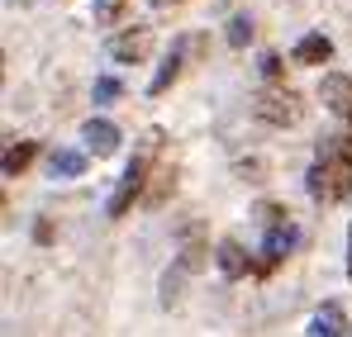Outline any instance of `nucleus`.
<instances>
[{
  "label": "nucleus",
  "mask_w": 352,
  "mask_h": 337,
  "mask_svg": "<svg viewBox=\"0 0 352 337\" xmlns=\"http://www.w3.org/2000/svg\"><path fill=\"white\" fill-rule=\"evenodd\" d=\"M157 148H162V133L157 128H148L143 133V143H138V152H133V162L124 167V176H119V190L110 195V219H119V214H129V205L148 190V171H153V157H157Z\"/></svg>",
  "instance_id": "nucleus-1"
},
{
  "label": "nucleus",
  "mask_w": 352,
  "mask_h": 337,
  "mask_svg": "<svg viewBox=\"0 0 352 337\" xmlns=\"http://www.w3.org/2000/svg\"><path fill=\"white\" fill-rule=\"evenodd\" d=\"M319 167L329 171L333 200H348L352 195V128H343L338 138H329V143L319 148Z\"/></svg>",
  "instance_id": "nucleus-2"
},
{
  "label": "nucleus",
  "mask_w": 352,
  "mask_h": 337,
  "mask_svg": "<svg viewBox=\"0 0 352 337\" xmlns=\"http://www.w3.org/2000/svg\"><path fill=\"white\" fill-rule=\"evenodd\" d=\"M252 114H257V119H267V124H276V128H286V124H295L305 110H300V95H295V91L267 86V91L252 100Z\"/></svg>",
  "instance_id": "nucleus-3"
},
{
  "label": "nucleus",
  "mask_w": 352,
  "mask_h": 337,
  "mask_svg": "<svg viewBox=\"0 0 352 337\" xmlns=\"http://www.w3.org/2000/svg\"><path fill=\"white\" fill-rule=\"evenodd\" d=\"M148 53H153V29H143V24L124 29V34L115 38V57L119 62H143Z\"/></svg>",
  "instance_id": "nucleus-4"
},
{
  "label": "nucleus",
  "mask_w": 352,
  "mask_h": 337,
  "mask_svg": "<svg viewBox=\"0 0 352 337\" xmlns=\"http://www.w3.org/2000/svg\"><path fill=\"white\" fill-rule=\"evenodd\" d=\"M324 105L343 119V128H352V81L348 76H324Z\"/></svg>",
  "instance_id": "nucleus-5"
},
{
  "label": "nucleus",
  "mask_w": 352,
  "mask_h": 337,
  "mask_svg": "<svg viewBox=\"0 0 352 337\" xmlns=\"http://www.w3.org/2000/svg\"><path fill=\"white\" fill-rule=\"evenodd\" d=\"M295 242V228L286 224V219H276V224H267V247H262V271H272L286 252H291Z\"/></svg>",
  "instance_id": "nucleus-6"
},
{
  "label": "nucleus",
  "mask_w": 352,
  "mask_h": 337,
  "mask_svg": "<svg viewBox=\"0 0 352 337\" xmlns=\"http://www.w3.org/2000/svg\"><path fill=\"white\" fill-rule=\"evenodd\" d=\"M81 138H86V148H91V152H100V157H110V152L119 148V128L110 124V119H86Z\"/></svg>",
  "instance_id": "nucleus-7"
},
{
  "label": "nucleus",
  "mask_w": 352,
  "mask_h": 337,
  "mask_svg": "<svg viewBox=\"0 0 352 337\" xmlns=\"http://www.w3.org/2000/svg\"><path fill=\"white\" fill-rule=\"evenodd\" d=\"M333 57V43L324 38V34H305L300 43H295V62H305V67H319V62H329Z\"/></svg>",
  "instance_id": "nucleus-8"
},
{
  "label": "nucleus",
  "mask_w": 352,
  "mask_h": 337,
  "mask_svg": "<svg viewBox=\"0 0 352 337\" xmlns=\"http://www.w3.org/2000/svg\"><path fill=\"white\" fill-rule=\"evenodd\" d=\"M343 333V309H319L314 318H309V328H305V337H338Z\"/></svg>",
  "instance_id": "nucleus-9"
},
{
  "label": "nucleus",
  "mask_w": 352,
  "mask_h": 337,
  "mask_svg": "<svg viewBox=\"0 0 352 337\" xmlns=\"http://www.w3.org/2000/svg\"><path fill=\"white\" fill-rule=\"evenodd\" d=\"M219 271H224L229 281L248 276V257H243V247H238L234 237H224V242H219Z\"/></svg>",
  "instance_id": "nucleus-10"
},
{
  "label": "nucleus",
  "mask_w": 352,
  "mask_h": 337,
  "mask_svg": "<svg viewBox=\"0 0 352 337\" xmlns=\"http://www.w3.org/2000/svg\"><path fill=\"white\" fill-rule=\"evenodd\" d=\"M48 171L72 181V176H81V171H86V152H76V148H58V152H53V162H48Z\"/></svg>",
  "instance_id": "nucleus-11"
},
{
  "label": "nucleus",
  "mask_w": 352,
  "mask_h": 337,
  "mask_svg": "<svg viewBox=\"0 0 352 337\" xmlns=\"http://www.w3.org/2000/svg\"><path fill=\"white\" fill-rule=\"evenodd\" d=\"M29 162H34V143H10L5 148V176H19Z\"/></svg>",
  "instance_id": "nucleus-12"
},
{
  "label": "nucleus",
  "mask_w": 352,
  "mask_h": 337,
  "mask_svg": "<svg viewBox=\"0 0 352 337\" xmlns=\"http://www.w3.org/2000/svg\"><path fill=\"white\" fill-rule=\"evenodd\" d=\"M172 190H176V167H162V171H157V185H153V190H148L143 200H148V205L157 209V205H162V200H167Z\"/></svg>",
  "instance_id": "nucleus-13"
},
{
  "label": "nucleus",
  "mask_w": 352,
  "mask_h": 337,
  "mask_svg": "<svg viewBox=\"0 0 352 337\" xmlns=\"http://www.w3.org/2000/svg\"><path fill=\"white\" fill-rule=\"evenodd\" d=\"M176 71H181V53H167V62H162V71L153 76V95H162L167 86L176 81Z\"/></svg>",
  "instance_id": "nucleus-14"
},
{
  "label": "nucleus",
  "mask_w": 352,
  "mask_h": 337,
  "mask_svg": "<svg viewBox=\"0 0 352 337\" xmlns=\"http://www.w3.org/2000/svg\"><path fill=\"white\" fill-rule=\"evenodd\" d=\"M129 0H96V24H115Z\"/></svg>",
  "instance_id": "nucleus-15"
},
{
  "label": "nucleus",
  "mask_w": 352,
  "mask_h": 337,
  "mask_svg": "<svg viewBox=\"0 0 352 337\" xmlns=\"http://www.w3.org/2000/svg\"><path fill=\"white\" fill-rule=\"evenodd\" d=\"M110 100H119V81L115 76H100L96 81V105H110Z\"/></svg>",
  "instance_id": "nucleus-16"
},
{
  "label": "nucleus",
  "mask_w": 352,
  "mask_h": 337,
  "mask_svg": "<svg viewBox=\"0 0 352 337\" xmlns=\"http://www.w3.org/2000/svg\"><path fill=\"white\" fill-rule=\"evenodd\" d=\"M248 38H252V24H248L243 14H238V19H229V43H234V48H243Z\"/></svg>",
  "instance_id": "nucleus-17"
},
{
  "label": "nucleus",
  "mask_w": 352,
  "mask_h": 337,
  "mask_svg": "<svg viewBox=\"0 0 352 337\" xmlns=\"http://www.w3.org/2000/svg\"><path fill=\"white\" fill-rule=\"evenodd\" d=\"M262 71H267V76L276 81V76H281V57H276V53H267V57H262Z\"/></svg>",
  "instance_id": "nucleus-18"
},
{
  "label": "nucleus",
  "mask_w": 352,
  "mask_h": 337,
  "mask_svg": "<svg viewBox=\"0 0 352 337\" xmlns=\"http://www.w3.org/2000/svg\"><path fill=\"white\" fill-rule=\"evenodd\" d=\"M348 276H352V228H348Z\"/></svg>",
  "instance_id": "nucleus-19"
},
{
  "label": "nucleus",
  "mask_w": 352,
  "mask_h": 337,
  "mask_svg": "<svg viewBox=\"0 0 352 337\" xmlns=\"http://www.w3.org/2000/svg\"><path fill=\"white\" fill-rule=\"evenodd\" d=\"M172 5H181V0H172Z\"/></svg>",
  "instance_id": "nucleus-20"
}]
</instances>
